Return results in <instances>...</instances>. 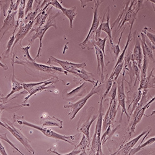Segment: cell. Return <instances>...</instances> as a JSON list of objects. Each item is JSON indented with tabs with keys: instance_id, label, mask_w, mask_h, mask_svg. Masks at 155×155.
I'll return each mask as SVG.
<instances>
[{
	"instance_id": "33",
	"label": "cell",
	"mask_w": 155,
	"mask_h": 155,
	"mask_svg": "<svg viewBox=\"0 0 155 155\" xmlns=\"http://www.w3.org/2000/svg\"><path fill=\"white\" fill-rule=\"evenodd\" d=\"M0 139L2 140H4L5 141H6V143H8L12 148H13L14 150H15L16 151H18L19 153H20L21 155H25L22 152H21V151L15 146V145L13 143H12V142L9 140V138H8V137H7V134H6H6H0Z\"/></svg>"
},
{
	"instance_id": "37",
	"label": "cell",
	"mask_w": 155,
	"mask_h": 155,
	"mask_svg": "<svg viewBox=\"0 0 155 155\" xmlns=\"http://www.w3.org/2000/svg\"><path fill=\"white\" fill-rule=\"evenodd\" d=\"M15 32L13 31V33H12V35H11V37H10L9 40L7 44V47H6V50L5 52V55H8L10 54V51L11 50V48L13 46L15 41Z\"/></svg>"
},
{
	"instance_id": "13",
	"label": "cell",
	"mask_w": 155,
	"mask_h": 155,
	"mask_svg": "<svg viewBox=\"0 0 155 155\" xmlns=\"http://www.w3.org/2000/svg\"><path fill=\"white\" fill-rule=\"evenodd\" d=\"M98 115H92L84 119L83 120H80L77 125V130L83 134V135L89 140L90 135V128H91L93 123L97 118Z\"/></svg>"
},
{
	"instance_id": "3",
	"label": "cell",
	"mask_w": 155,
	"mask_h": 155,
	"mask_svg": "<svg viewBox=\"0 0 155 155\" xmlns=\"http://www.w3.org/2000/svg\"><path fill=\"white\" fill-rule=\"evenodd\" d=\"M58 15H59V12H57V13H56L55 15L49 16L45 24L43 25L42 26L38 27V28L31 29V31L30 32V33H32V32H35V33L29 40V42L31 43H32L35 39H37V38H38V39H39V47H38V49L37 56L35 57L34 60L41 56V51H42V39L47 31L51 27L55 28V29L57 28V23H56V18Z\"/></svg>"
},
{
	"instance_id": "28",
	"label": "cell",
	"mask_w": 155,
	"mask_h": 155,
	"mask_svg": "<svg viewBox=\"0 0 155 155\" xmlns=\"http://www.w3.org/2000/svg\"><path fill=\"white\" fill-rule=\"evenodd\" d=\"M131 34H132V31H130V32H129V34L128 35V37H127V42H126V44H125V47L124 48V50H122V52L121 53V54L119 55V57H118V58H117V62H116L115 66H114V68L117 67L119 64L121 63L122 61H124V58H125V52L127 51V49L128 48V47L129 46V44H130L131 41H132V35H131Z\"/></svg>"
},
{
	"instance_id": "26",
	"label": "cell",
	"mask_w": 155,
	"mask_h": 155,
	"mask_svg": "<svg viewBox=\"0 0 155 155\" xmlns=\"http://www.w3.org/2000/svg\"><path fill=\"white\" fill-rule=\"evenodd\" d=\"M150 132H151V130H150V131H148V132L145 135V137H144V138H143V140L141 141V142L140 143V144L139 145V146L137 147V148H134V149H132V150H131V151L130 152V154H129V155H135L136 153H137L138 152H139L141 149H143V148H145L146 147L149 146V145H151L152 143H154V141H155V137H152V138H150V139L148 140L147 141H145L144 143H143V142L144 140H145V138L149 135V134L150 133Z\"/></svg>"
},
{
	"instance_id": "22",
	"label": "cell",
	"mask_w": 155,
	"mask_h": 155,
	"mask_svg": "<svg viewBox=\"0 0 155 155\" xmlns=\"http://www.w3.org/2000/svg\"><path fill=\"white\" fill-rule=\"evenodd\" d=\"M15 56L12 57V75L11 78V90L10 93L5 97V100H7L8 98H9L12 94L21 91L23 89L22 84L19 83L15 78V71H14V64H15V60L14 58Z\"/></svg>"
},
{
	"instance_id": "16",
	"label": "cell",
	"mask_w": 155,
	"mask_h": 155,
	"mask_svg": "<svg viewBox=\"0 0 155 155\" xmlns=\"http://www.w3.org/2000/svg\"><path fill=\"white\" fill-rule=\"evenodd\" d=\"M151 129H150V130H145V131L142 132L141 134H140L138 136L134 138L130 141L127 142V143H125V145L121 146L120 148L117 150V151H116L115 153H114V154L115 155L116 154L118 153V155H120H120H129L130 152L133 149V148L135 147V145L137 144V143L139 141V140L143 135H145Z\"/></svg>"
},
{
	"instance_id": "2",
	"label": "cell",
	"mask_w": 155,
	"mask_h": 155,
	"mask_svg": "<svg viewBox=\"0 0 155 155\" xmlns=\"http://www.w3.org/2000/svg\"><path fill=\"white\" fill-rule=\"evenodd\" d=\"M104 85L101 83H99V81H96L92 89L84 97L81 99L80 101H77L74 103L70 102L68 104H65L63 106L64 108H70L71 109V112L68 114L70 120L74 119L76 117V114L79 112V111L85 106L87 101L91 98L95 94H99L100 90L103 89Z\"/></svg>"
},
{
	"instance_id": "40",
	"label": "cell",
	"mask_w": 155,
	"mask_h": 155,
	"mask_svg": "<svg viewBox=\"0 0 155 155\" xmlns=\"http://www.w3.org/2000/svg\"><path fill=\"white\" fill-rule=\"evenodd\" d=\"M27 4L25 5V17L28 14L31 13L32 12V5L34 3L33 0H29L27 1Z\"/></svg>"
},
{
	"instance_id": "38",
	"label": "cell",
	"mask_w": 155,
	"mask_h": 155,
	"mask_svg": "<svg viewBox=\"0 0 155 155\" xmlns=\"http://www.w3.org/2000/svg\"><path fill=\"white\" fill-rule=\"evenodd\" d=\"M114 83V80L112 78H109L108 80L107 81L106 87H105V91L104 93V96H103V98H105L109 93L111 87L112 86Z\"/></svg>"
},
{
	"instance_id": "31",
	"label": "cell",
	"mask_w": 155,
	"mask_h": 155,
	"mask_svg": "<svg viewBox=\"0 0 155 155\" xmlns=\"http://www.w3.org/2000/svg\"><path fill=\"white\" fill-rule=\"evenodd\" d=\"M142 93H143L142 90H139V91L137 93V94H136L135 98L134 99V100L131 102V104L129 105L128 109H130V107H132V109H131V110H130V114H132L134 113V112L135 110L137 105L138 104L140 101L141 100V96H142Z\"/></svg>"
},
{
	"instance_id": "44",
	"label": "cell",
	"mask_w": 155,
	"mask_h": 155,
	"mask_svg": "<svg viewBox=\"0 0 155 155\" xmlns=\"http://www.w3.org/2000/svg\"><path fill=\"white\" fill-rule=\"evenodd\" d=\"M0 67H2L4 70H8V66H7V64H3L1 61H0Z\"/></svg>"
},
{
	"instance_id": "4",
	"label": "cell",
	"mask_w": 155,
	"mask_h": 155,
	"mask_svg": "<svg viewBox=\"0 0 155 155\" xmlns=\"http://www.w3.org/2000/svg\"><path fill=\"white\" fill-rule=\"evenodd\" d=\"M103 97H101L99 102V114L97 120L96 124L95 132L93 136V139L91 145V150L95 155H103L102 151V143L101 141V132L102 130V121H103Z\"/></svg>"
},
{
	"instance_id": "41",
	"label": "cell",
	"mask_w": 155,
	"mask_h": 155,
	"mask_svg": "<svg viewBox=\"0 0 155 155\" xmlns=\"http://www.w3.org/2000/svg\"><path fill=\"white\" fill-rule=\"evenodd\" d=\"M48 4V5H51L53 7L55 8L56 9H60V10L63 7L62 5H61V3L58 1H57V0H53V1H49Z\"/></svg>"
},
{
	"instance_id": "30",
	"label": "cell",
	"mask_w": 155,
	"mask_h": 155,
	"mask_svg": "<svg viewBox=\"0 0 155 155\" xmlns=\"http://www.w3.org/2000/svg\"><path fill=\"white\" fill-rule=\"evenodd\" d=\"M124 61H122L121 63L119 64L117 67L114 68L111 74L109 76V78H112L114 80V81H115V82L117 81V79L119 77V74L121 73V71L124 68Z\"/></svg>"
},
{
	"instance_id": "1",
	"label": "cell",
	"mask_w": 155,
	"mask_h": 155,
	"mask_svg": "<svg viewBox=\"0 0 155 155\" xmlns=\"http://www.w3.org/2000/svg\"><path fill=\"white\" fill-rule=\"evenodd\" d=\"M13 120H15V122H16L21 125L29 127L36 129V130L40 131L45 136H46L47 137L54 138L57 140L64 141L71 145H74V141H75L76 138H75V136H74V135L67 136L64 135H61L60 134H58V133L53 131L51 129L28 122V121L24 119V117H21V116H19L15 114L13 115Z\"/></svg>"
},
{
	"instance_id": "17",
	"label": "cell",
	"mask_w": 155,
	"mask_h": 155,
	"mask_svg": "<svg viewBox=\"0 0 155 155\" xmlns=\"http://www.w3.org/2000/svg\"><path fill=\"white\" fill-rule=\"evenodd\" d=\"M42 127H57L63 128V120L56 117H51L47 113H44L40 118Z\"/></svg>"
},
{
	"instance_id": "46",
	"label": "cell",
	"mask_w": 155,
	"mask_h": 155,
	"mask_svg": "<svg viewBox=\"0 0 155 155\" xmlns=\"http://www.w3.org/2000/svg\"><path fill=\"white\" fill-rule=\"evenodd\" d=\"M111 155H114V154H111Z\"/></svg>"
},
{
	"instance_id": "6",
	"label": "cell",
	"mask_w": 155,
	"mask_h": 155,
	"mask_svg": "<svg viewBox=\"0 0 155 155\" xmlns=\"http://www.w3.org/2000/svg\"><path fill=\"white\" fill-rule=\"evenodd\" d=\"M58 80H59L58 78L55 77L51 78L50 80L38 83H22V85L23 88L29 93V95L24 99V102H26L34 94H36L38 93H41L44 91V90H47L50 87H52L53 84L57 83Z\"/></svg>"
},
{
	"instance_id": "15",
	"label": "cell",
	"mask_w": 155,
	"mask_h": 155,
	"mask_svg": "<svg viewBox=\"0 0 155 155\" xmlns=\"http://www.w3.org/2000/svg\"><path fill=\"white\" fill-rule=\"evenodd\" d=\"M34 24V21H29L28 23H22L19 27V30L17 32V34L15 35V41L11 48V51H12L16 45L18 43L21 44V46H22L21 43L24 38L27 35V34L33 28V25Z\"/></svg>"
},
{
	"instance_id": "43",
	"label": "cell",
	"mask_w": 155,
	"mask_h": 155,
	"mask_svg": "<svg viewBox=\"0 0 155 155\" xmlns=\"http://www.w3.org/2000/svg\"><path fill=\"white\" fill-rule=\"evenodd\" d=\"M79 155H95L93 152L91 150V152L88 153L86 150V151H81Z\"/></svg>"
},
{
	"instance_id": "24",
	"label": "cell",
	"mask_w": 155,
	"mask_h": 155,
	"mask_svg": "<svg viewBox=\"0 0 155 155\" xmlns=\"http://www.w3.org/2000/svg\"><path fill=\"white\" fill-rule=\"evenodd\" d=\"M25 3H26V1H24V0H21L19 2L18 9V19L15 24V28L14 29L15 32L19 27V25L23 22L24 19L25 18Z\"/></svg>"
},
{
	"instance_id": "12",
	"label": "cell",
	"mask_w": 155,
	"mask_h": 155,
	"mask_svg": "<svg viewBox=\"0 0 155 155\" xmlns=\"http://www.w3.org/2000/svg\"><path fill=\"white\" fill-rule=\"evenodd\" d=\"M124 76L123 75L122 79L121 80L120 82L117 84V103L119 104V106H120L122 107V113L120 116V120L122 119V116L124 114H125L127 116L128 121L130 120V117L127 112V110L126 109L125 106V98L126 96L124 91Z\"/></svg>"
},
{
	"instance_id": "18",
	"label": "cell",
	"mask_w": 155,
	"mask_h": 155,
	"mask_svg": "<svg viewBox=\"0 0 155 155\" xmlns=\"http://www.w3.org/2000/svg\"><path fill=\"white\" fill-rule=\"evenodd\" d=\"M94 47L95 54L97 58V71L99 75H101V83H103L104 80V67H105V63H104V55L103 54L102 51L95 45H93Z\"/></svg>"
},
{
	"instance_id": "25",
	"label": "cell",
	"mask_w": 155,
	"mask_h": 155,
	"mask_svg": "<svg viewBox=\"0 0 155 155\" xmlns=\"http://www.w3.org/2000/svg\"><path fill=\"white\" fill-rule=\"evenodd\" d=\"M60 10L62 12V13L70 21V26L72 29L73 21L76 16H77L76 7L73 6L71 8H66L62 7Z\"/></svg>"
},
{
	"instance_id": "39",
	"label": "cell",
	"mask_w": 155,
	"mask_h": 155,
	"mask_svg": "<svg viewBox=\"0 0 155 155\" xmlns=\"http://www.w3.org/2000/svg\"><path fill=\"white\" fill-rule=\"evenodd\" d=\"M47 152L52 153H54V154H55L57 155H78L81 153V151L74 149L70 153H67V154H61V153H59L58 152H57L55 150H52L51 148H50V149H48L47 150Z\"/></svg>"
},
{
	"instance_id": "29",
	"label": "cell",
	"mask_w": 155,
	"mask_h": 155,
	"mask_svg": "<svg viewBox=\"0 0 155 155\" xmlns=\"http://www.w3.org/2000/svg\"><path fill=\"white\" fill-rule=\"evenodd\" d=\"M89 146H90L89 140H88L84 135H83L81 141L80 142L78 145L75 146L74 149L80 150L81 152L83 151H86L87 149H88L89 148Z\"/></svg>"
},
{
	"instance_id": "45",
	"label": "cell",
	"mask_w": 155,
	"mask_h": 155,
	"mask_svg": "<svg viewBox=\"0 0 155 155\" xmlns=\"http://www.w3.org/2000/svg\"><path fill=\"white\" fill-rule=\"evenodd\" d=\"M1 112H1V110H0V115H1Z\"/></svg>"
},
{
	"instance_id": "20",
	"label": "cell",
	"mask_w": 155,
	"mask_h": 155,
	"mask_svg": "<svg viewBox=\"0 0 155 155\" xmlns=\"http://www.w3.org/2000/svg\"><path fill=\"white\" fill-rule=\"evenodd\" d=\"M143 52H142L140 43L139 42V41H137L133 50V52L130 55V60L132 61L136 62L138 68L140 69V70H141L142 63H143Z\"/></svg>"
},
{
	"instance_id": "5",
	"label": "cell",
	"mask_w": 155,
	"mask_h": 155,
	"mask_svg": "<svg viewBox=\"0 0 155 155\" xmlns=\"http://www.w3.org/2000/svg\"><path fill=\"white\" fill-rule=\"evenodd\" d=\"M51 62L58 63L64 71L78 76L80 78L82 77V74L85 71L84 67L86 66V63H73L67 60H59L53 56L49 57L47 63H50Z\"/></svg>"
},
{
	"instance_id": "32",
	"label": "cell",
	"mask_w": 155,
	"mask_h": 155,
	"mask_svg": "<svg viewBox=\"0 0 155 155\" xmlns=\"http://www.w3.org/2000/svg\"><path fill=\"white\" fill-rule=\"evenodd\" d=\"M107 39V37H105L104 38H101V37L97 38V40L94 41L93 43V45H96L102 51L103 54H104V57L106 56V52H105V47H106V43Z\"/></svg>"
},
{
	"instance_id": "14",
	"label": "cell",
	"mask_w": 155,
	"mask_h": 155,
	"mask_svg": "<svg viewBox=\"0 0 155 155\" xmlns=\"http://www.w3.org/2000/svg\"><path fill=\"white\" fill-rule=\"evenodd\" d=\"M140 40V45L143 52V55L148 60H151L154 62L153 51L154 50V46L148 41L147 40L145 35L143 33H140V36H138Z\"/></svg>"
},
{
	"instance_id": "11",
	"label": "cell",
	"mask_w": 155,
	"mask_h": 155,
	"mask_svg": "<svg viewBox=\"0 0 155 155\" xmlns=\"http://www.w3.org/2000/svg\"><path fill=\"white\" fill-rule=\"evenodd\" d=\"M11 6L8 11V15L4 21L3 27L0 29V32H3L2 38L4 36L5 34L8 32L10 29L15 26V16L18 12V9L20 1H16L15 3L13 1H11Z\"/></svg>"
},
{
	"instance_id": "21",
	"label": "cell",
	"mask_w": 155,
	"mask_h": 155,
	"mask_svg": "<svg viewBox=\"0 0 155 155\" xmlns=\"http://www.w3.org/2000/svg\"><path fill=\"white\" fill-rule=\"evenodd\" d=\"M87 87L86 82H84L80 86L76 87L75 89H72L69 93H67L64 96L63 95V98L67 101L74 100L78 97H80L83 95L86 92V87Z\"/></svg>"
},
{
	"instance_id": "10",
	"label": "cell",
	"mask_w": 155,
	"mask_h": 155,
	"mask_svg": "<svg viewBox=\"0 0 155 155\" xmlns=\"http://www.w3.org/2000/svg\"><path fill=\"white\" fill-rule=\"evenodd\" d=\"M103 1H94L95 3V7H94V11L93 13V19L92 22V24L91 28L89 29V31L85 39L83 42L80 44V46L82 48H85L86 45L88 44H93L94 40V34L97 29L99 25L100 24V17L98 15V9L100 5L102 3Z\"/></svg>"
},
{
	"instance_id": "42",
	"label": "cell",
	"mask_w": 155,
	"mask_h": 155,
	"mask_svg": "<svg viewBox=\"0 0 155 155\" xmlns=\"http://www.w3.org/2000/svg\"><path fill=\"white\" fill-rule=\"evenodd\" d=\"M0 154L1 155H8V154L7 153V152L6 151L5 148L2 145L1 141H0Z\"/></svg>"
},
{
	"instance_id": "7",
	"label": "cell",
	"mask_w": 155,
	"mask_h": 155,
	"mask_svg": "<svg viewBox=\"0 0 155 155\" xmlns=\"http://www.w3.org/2000/svg\"><path fill=\"white\" fill-rule=\"evenodd\" d=\"M18 60L15 61V64H21L22 66H27L31 68L35 69L37 71H42L47 73H57L58 72L61 73L65 74L66 76L68 75V73L65 71H64L61 68L55 67L53 65H45L44 64L37 63L35 61H29L28 60H19L18 57H16Z\"/></svg>"
},
{
	"instance_id": "27",
	"label": "cell",
	"mask_w": 155,
	"mask_h": 155,
	"mask_svg": "<svg viewBox=\"0 0 155 155\" xmlns=\"http://www.w3.org/2000/svg\"><path fill=\"white\" fill-rule=\"evenodd\" d=\"M109 117L112 124L114 121L117 112V99L110 100L109 103Z\"/></svg>"
},
{
	"instance_id": "23",
	"label": "cell",
	"mask_w": 155,
	"mask_h": 155,
	"mask_svg": "<svg viewBox=\"0 0 155 155\" xmlns=\"http://www.w3.org/2000/svg\"><path fill=\"white\" fill-rule=\"evenodd\" d=\"M107 15L106 16V22H104V16L102 20L101 21V31L104 32L107 34L108 37L109 38L110 45L112 46L114 45V42H113V38L112 35V29L109 25V21H110V7L109 6L107 8Z\"/></svg>"
},
{
	"instance_id": "36",
	"label": "cell",
	"mask_w": 155,
	"mask_h": 155,
	"mask_svg": "<svg viewBox=\"0 0 155 155\" xmlns=\"http://www.w3.org/2000/svg\"><path fill=\"white\" fill-rule=\"evenodd\" d=\"M141 32L143 33L145 35L147 36L148 39L150 40V42L154 46V45H155V35L154 34L151 33V32H150L148 31V28L145 27Z\"/></svg>"
},
{
	"instance_id": "9",
	"label": "cell",
	"mask_w": 155,
	"mask_h": 155,
	"mask_svg": "<svg viewBox=\"0 0 155 155\" xmlns=\"http://www.w3.org/2000/svg\"><path fill=\"white\" fill-rule=\"evenodd\" d=\"M141 3H142V1H130V4H129V6L127 11H125L121 21L118 24L119 27L120 26L119 29L122 28L123 25L125 23H129V24L130 25V31H132L134 24L137 18V13L140 9Z\"/></svg>"
},
{
	"instance_id": "35",
	"label": "cell",
	"mask_w": 155,
	"mask_h": 155,
	"mask_svg": "<svg viewBox=\"0 0 155 155\" xmlns=\"http://www.w3.org/2000/svg\"><path fill=\"white\" fill-rule=\"evenodd\" d=\"M31 48V45L29 44L26 47H21V49L22 50V52L24 53V57L25 58V60H28L29 61H35L34 58H32L31 57V55L29 54V50Z\"/></svg>"
},
{
	"instance_id": "8",
	"label": "cell",
	"mask_w": 155,
	"mask_h": 155,
	"mask_svg": "<svg viewBox=\"0 0 155 155\" xmlns=\"http://www.w3.org/2000/svg\"><path fill=\"white\" fill-rule=\"evenodd\" d=\"M0 125L5 128L8 131H9L11 133V134L24 147V148L26 149V150H28V152H29L32 154H34L35 153V151L34 148L32 147L28 139L25 137V135L22 133V132L19 129L16 128L14 126L13 124L9 122V121L3 122L0 120Z\"/></svg>"
},
{
	"instance_id": "19",
	"label": "cell",
	"mask_w": 155,
	"mask_h": 155,
	"mask_svg": "<svg viewBox=\"0 0 155 155\" xmlns=\"http://www.w3.org/2000/svg\"><path fill=\"white\" fill-rule=\"evenodd\" d=\"M155 100V97H153L150 101H148L147 103L146 104L143 106L137 112V114L134 115V122H133V124L131 126V132H130V136L132 135V134L134 133L135 132V128L137 126V125L140 122V121L141 120L142 118H143V116H147V117H148V115H146L145 114V112L146 111V110L150 107V105L152 104V103Z\"/></svg>"
},
{
	"instance_id": "47",
	"label": "cell",
	"mask_w": 155,
	"mask_h": 155,
	"mask_svg": "<svg viewBox=\"0 0 155 155\" xmlns=\"http://www.w3.org/2000/svg\"><path fill=\"white\" fill-rule=\"evenodd\" d=\"M0 155H1V154H0Z\"/></svg>"
},
{
	"instance_id": "34",
	"label": "cell",
	"mask_w": 155,
	"mask_h": 155,
	"mask_svg": "<svg viewBox=\"0 0 155 155\" xmlns=\"http://www.w3.org/2000/svg\"><path fill=\"white\" fill-rule=\"evenodd\" d=\"M125 28H126V26L124 28V30L125 29ZM124 30L123 31H122V32L120 33V38H119V41H118V42H117V44H116V45L114 44L113 45H112V50L114 51V54H115V57H117V58H118V57H119V53L120 52V47H119V45H120V41H121V39H122V35H123V33H124Z\"/></svg>"
}]
</instances>
